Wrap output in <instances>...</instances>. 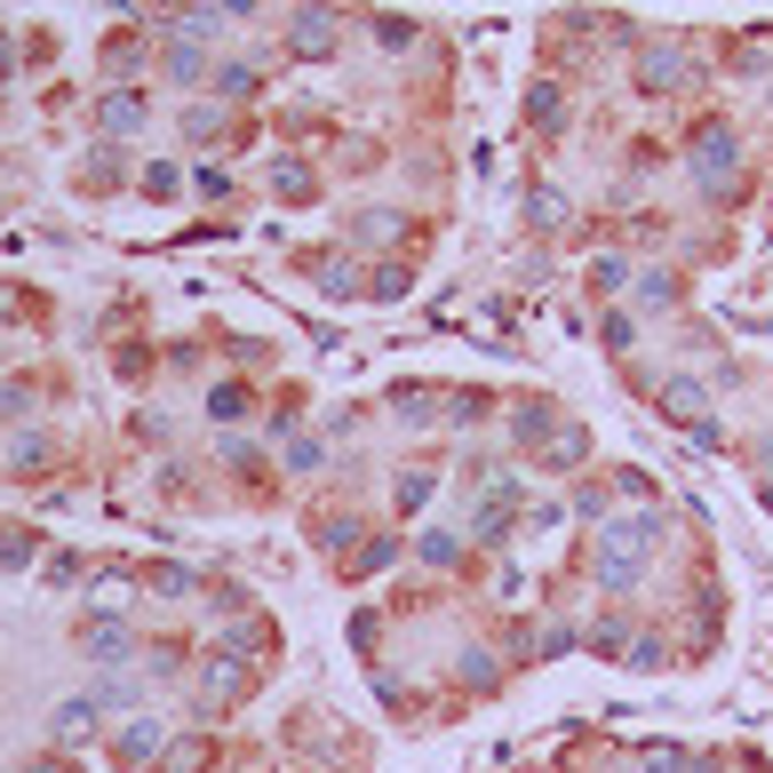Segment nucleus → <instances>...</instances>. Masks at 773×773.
<instances>
[{
  "mask_svg": "<svg viewBox=\"0 0 773 773\" xmlns=\"http://www.w3.org/2000/svg\"><path fill=\"white\" fill-rule=\"evenodd\" d=\"M694 167L701 176H726L733 167V128H694Z\"/></svg>",
  "mask_w": 773,
  "mask_h": 773,
  "instance_id": "obj_1",
  "label": "nucleus"
},
{
  "mask_svg": "<svg viewBox=\"0 0 773 773\" xmlns=\"http://www.w3.org/2000/svg\"><path fill=\"white\" fill-rule=\"evenodd\" d=\"M105 128H112V137H128V128H144V96H105Z\"/></svg>",
  "mask_w": 773,
  "mask_h": 773,
  "instance_id": "obj_2",
  "label": "nucleus"
}]
</instances>
